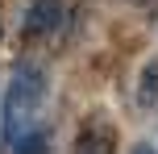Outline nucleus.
Returning <instances> with one entry per match:
<instances>
[{"mask_svg":"<svg viewBox=\"0 0 158 154\" xmlns=\"http://www.w3.org/2000/svg\"><path fill=\"white\" fill-rule=\"evenodd\" d=\"M46 100V67L42 63H21L8 79L4 108H0V138L4 146H13L21 133L38 129V108Z\"/></svg>","mask_w":158,"mask_h":154,"instance_id":"1","label":"nucleus"},{"mask_svg":"<svg viewBox=\"0 0 158 154\" xmlns=\"http://www.w3.org/2000/svg\"><path fill=\"white\" fill-rule=\"evenodd\" d=\"M63 25V0H33L25 13V33L29 38H46Z\"/></svg>","mask_w":158,"mask_h":154,"instance_id":"2","label":"nucleus"},{"mask_svg":"<svg viewBox=\"0 0 158 154\" xmlns=\"http://www.w3.org/2000/svg\"><path fill=\"white\" fill-rule=\"evenodd\" d=\"M71 154H112V129L104 121H92L83 133L75 138V150Z\"/></svg>","mask_w":158,"mask_h":154,"instance_id":"3","label":"nucleus"},{"mask_svg":"<svg viewBox=\"0 0 158 154\" xmlns=\"http://www.w3.org/2000/svg\"><path fill=\"white\" fill-rule=\"evenodd\" d=\"M8 150H13V154H50V129H46V125H38V129L21 133Z\"/></svg>","mask_w":158,"mask_h":154,"instance_id":"4","label":"nucleus"},{"mask_svg":"<svg viewBox=\"0 0 158 154\" xmlns=\"http://www.w3.org/2000/svg\"><path fill=\"white\" fill-rule=\"evenodd\" d=\"M154 100H158V63H146L142 83H137V104H142V108H150Z\"/></svg>","mask_w":158,"mask_h":154,"instance_id":"5","label":"nucleus"},{"mask_svg":"<svg viewBox=\"0 0 158 154\" xmlns=\"http://www.w3.org/2000/svg\"><path fill=\"white\" fill-rule=\"evenodd\" d=\"M133 154H158V150L150 146V142H137V146H133Z\"/></svg>","mask_w":158,"mask_h":154,"instance_id":"6","label":"nucleus"},{"mask_svg":"<svg viewBox=\"0 0 158 154\" xmlns=\"http://www.w3.org/2000/svg\"><path fill=\"white\" fill-rule=\"evenodd\" d=\"M142 4H150V0H142Z\"/></svg>","mask_w":158,"mask_h":154,"instance_id":"7","label":"nucleus"}]
</instances>
